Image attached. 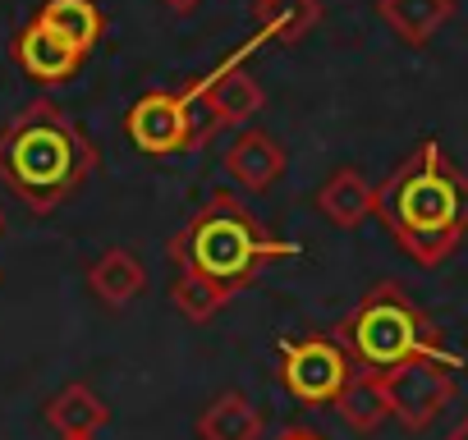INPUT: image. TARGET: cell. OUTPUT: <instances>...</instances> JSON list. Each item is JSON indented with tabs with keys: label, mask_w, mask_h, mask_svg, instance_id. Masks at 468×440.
I'll return each mask as SVG.
<instances>
[{
	"label": "cell",
	"mask_w": 468,
	"mask_h": 440,
	"mask_svg": "<svg viewBox=\"0 0 468 440\" xmlns=\"http://www.w3.org/2000/svg\"><path fill=\"white\" fill-rule=\"evenodd\" d=\"M377 215L418 267H441L468 235V179L436 138H422L377 188Z\"/></svg>",
	"instance_id": "obj_1"
},
{
	"label": "cell",
	"mask_w": 468,
	"mask_h": 440,
	"mask_svg": "<svg viewBox=\"0 0 468 440\" xmlns=\"http://www.w3.org/2000/svg\"><path fill=\"white\" fill-rule=\"evenodd\" d=\"M92 170L97 142L51 97H37L0 129V183L37 215L69 202Z\"/></svg>",
	"instance_id": "obj_2"
},
{
	"label": "cell",
	"mask_w": 468,
	"mask_h": 440,
	"mask_svg": "<svg viewBox=\"0 0 468 440\" xmlns=\"http://www.w3.org/2000/svg\"><path fill=\"white\" fill-rule=\"evenodd\" d=\"M285 257H299V244L276 239L234 193H211L170 235V262L202 271L229 294L249 289L271 262Z\"/></svg>",
	"instance_id": "obj_3"
},
{
	"label": "cell",
	"mask_w": 468,
	"mask_h": 440,
	"mask_svg": "<svg viewBox=\"0 0 468 440\" xmlns=\"http://www.w3.org/2000/svg\"><path fill=\"white\" fill-rule=\"evenodd\" d=\"M335 340L349 349L354 367H372V372H390V367H404V362H441L450 372L463 367V358L454 349H445L441 326L395 280L372 285L354 303V312L340 317Z\"/></svg>",
	"instance_id": "obj_4"
},
{
	"label": "cell",
	"mask_w": 468,
	"mask_h": 440,
	"mask_svg": "<svg viewBox=\"0 0 468 440\" xmlns=\"http://www.w3.org/2000/svg\"><path fill=\"white\" fill-rule=\"evenodd\" d=\"M262 47V37H249L239 51H234L229 60H220L211 74H202L197 83H188V92L197 97V110H202V142L220 129H244L249 120L262 115L267 106V92L262 83L244 69V56Z\"/></svg>",
	"instance_id": "obj_5"
},
{
	"label": "cell",
	"mask_w": 468,
	"mask_h": 440,
	"mask_svg": "<svg viewBox=\"0 0 468 440\" xmlns=\"http://www.w3.org/2000/svg\"><path fill=\"white\" fill-rule=\"evenodd\" d=\"M124 133L138 152L147 156H175V152H193L202 147V124H197V97L184 88V92H170V88H156V92H143L129 115H124Z\"/></svg>",
	"instance_id": "obj_6"
},
{
	"label": "cell",
	"mask_w": 468,
	"mask_h": 440,
	"mask_svg": "<svg viewBox=\"0 0 468 440\" xmlns=\"http://www.w3.org/2000/svg\"><path fill=\"white\" fill-rule=\"evenodd\" d=\"M354 372L349 349L335 335H303L281 344V385L308 408H331Z\"/></svg>",
	"instance_id": "obj_7"
},
{
	"label": "cell",
	"mask_w": 468,
	"mask_h": 440,
	"mask_svg": "<svg viewBox=\"0 0 468 440\" xmlns=\"http://www.w3.org/2000/svg\"><path fill=\"white\" fill-rule=\"evenodd\" d=\"M381 376L390 390V417H399L409 431H427L454 399V372L441 362H404Z\"/></svg>",
	"instance_id": "obj_8"
},
{
	"label": "cell",
	"mask_w": 468,
	"mask_h": 440,
	"mask_svg": "<svg viewBox=\"0 0 468 440\" xmlns=\"http://www.w3.org/2000/svg\"><path fill=\"white\" fill-rule=\"evenodd\" d=\"M10 51H15V65H19L33 83H47V88L69 83V79L83 69V60H88L74 42H65L60 33H51V28L37 24V19L24 24V28L15 33Z\"/></svg>",
	"instance_id": "obj_9"
},
{
	"label": "cell",
	"mask_w": 468,
	"mask_h": 440,
	"mask_svg": "<svg viewBox=\"0 0 468 440\" xmlns=\"http://www.w3.org/2000/svg\"><path fill=\"white\" fill-rule=\"evenodd\" d=\"M225 170L239 179L244 188L267 193L285 174V147L271 133H262V129H244L239 138L229 142V152H225Z\"/></svg>",
	"instance_id": "obj_10"
},
{
	"label": "cell",
	"mask_w": 468,
	"mask_h": 440,
	"mask_svg": "<svg viewBox=\"0 0 468 440\" xmlns=\"http://www.w3.org/2000/svg\"><path fill=\"white\" fill-rule=\"evenodd\" d=\"M317 211L340 230H358L367 215H377V183H367L358 170H335L317 188Z\"/></svg>",
	"instance_id": "obj_11"
},
{
	"label": "cell",
	"mask_w": 468,
	"mask_h": 440,
	"mask_svg": "<svg viewBox=\"0 0 468 440\" xmlns=\"http://www.w3.org/2000/svg\"><path fill=\"white\" fill-rule=\"evenodd\" d=\"M454 0H377L381 24L404 42V47H427L450 19H454Z\"/></svg>",
	"instance_id": "obj_12"
},
{
	"label": "cell",
	"mask_w": 468,
	"mask_h": 440,
	"mask_svg": "<svg viewBox=\"0 0 468 440\" xmlns=\"http://www.w3.org/2000/svg\"><path fill=\"white\" fill-rule=\"evenodd\" d=\"M335 413L354 426V431H377L386 417H390V390H386V376L372 372V367H354L345 390L335 394Z\"/></svg>",
	"instance_id": "obj_13"
},
{
	"label": "cell",
	"mask_w": 468,
	"mask_h": 440,
	"mask_svg": "<svg viewBox=\"0 0 468 440\" xmlns=\"http://www.w3.org/2000/svg\"><path fill=\"white\" fill-rule=\"evenodd\" d=\"M88 289L106 303V308H129L143 289H147V267L129 253V248H111L88 267Z\"/></svg>",
	"instance_id": "obj_14"
},
{
	"label": "cell",
	"mask_w": 468,
	"mask_h": 440,
	"mask_svg": "<svg viewBox=\"0 0 468 440\" xmlns=\"http://www.w3.org/2000/svg\"><path fill=\"white\" fill-rule=\"evenodd\" d=\"M197 435L202 440H258L262 435V413L249 403V394L225 390L197 413Z\"/></svg>",
	"instance_id": "obj_15"
},
{
	"label": "cell",
	"mask_w": 468,
	"mask_h": 440,
	"mask_svg": "<svg viewBox=\"0 0 468 440\" xmlns=\"http://www.w3.org/2000/svg\"><path fill=\"white\" fill-rule=\"evenodd\" d=\"M322 24V0H258V37L276 47L303 42Z\"/></svg>",
	"instance_id": "obj_16"
},
{
	"label": "cell",
	"mask_w": 468,
	"mask_h": 440,
	"mask_svg": "<svg viewBox=\"0 0 468 440\" xmlns=\"http://www.w3.org/2000/svg\"><path fill=\"white\" fill-rule=\"evenodd\" d=\"M47 422H51L60 435H97V431L111 422V408L97 399L92 385L74 381V385H65V390L47 403Z\"/></svg>",
	"instance_id": "obj_17"
},
{
	"label": "cell",
	"mask_w": 468,
	"mask_h": 440,
	"mask_svg": "<svg viewBox=\"0 0 468 440\" xmlns=\"http://www.w3.org/2000/svg\"><path fill=\"white\" fill-rule=\"evenodd\" d=\"M37 24H47L51 33H60L65 42H74L83 56L101 42L106 33V19L97 10V0H42L37 10Z\"/></svg>",
	"instance_id": "obj_18"
},
{
	"label": "cell",
	"mask_w": 468,
	"mask_h": 440,
	"mask_svg": "<svg viewBox=\"0 0 468 440\" xmlns=\"http://www.w3.org/2000/svg\"><path fill=\"white\" fill-rule=\"evenodd\" d=\"M234 294L225 289V285H216V280H207L202 271H188V267H179L175 271V285H170V303H175V312L184 317V321H211L225 303H229Z\"/></svg>",
	"instance_id": "obj_19"
},
{
	"label": "cell",
	"mask_w": 468,
	"mask_h": 440,
	"mask_svg": "<svg viewBox=\"0 0 468 440\" xmlns=\"http://www.w3.org/2000/svg\"><path fill=\"white\" fill-rule=\"evenodd\" d=\"M276 440H326V435H317V431H308V426H294V431H281Z\"/></svg>",
	"instance_id": "obj_20"
},
{
	"label": "cell",
	"mask_w": 468,
	"mask_h": 440,
	"mask_svg": "<svg viewBox=\"0 0 468 440\" xmlns=\"http://www.w3.org/2000/svg\"><path fill=\"white\" fill-rule=\"evenodd\" d=\"M161 5H165V10H175V15H193V10L202 5V0H161Z\"/></svg>",
	"instance_id": "obj_21"
},
{
	"label": "cell",
	"mask_w": 468,
	"mask_h": 440,
	"mask_svg": "<svg viewBox=\"0 0 468 440\" xmlns=\"http://www.w3.org/2000/svg\"><path fill=\"white\" fill-rule=\"evenodd\" d=\"M60 440H97V435H60Z\"/></svg>",
	"instance_id": "obj_22"
},
{
	"label": "cell",
	"mask_w": 468,
	"mask_h": 440,
	"mask_svg": "<svg viewBox=\"0 0 468 440\" xmlns=\"http://www.w3.org/2000/svg\"><path fill=\"white\" fill-rule=\"evenodd\" d=\"M0 235H5V211H0Z\"/></svg>",
	"instance_id": "obj_23"
},
{
	"label": "cell",
	"mask_w": 468,
	"mask_h": 440,
	"mask_svg": "<svg viewBox=\"0 0 468 440\" xmlns=\"http://www.w3.org/2000/svg\"><path fill=\"white\" fill-rule=\"evenodd\" d=\"M253 5H258V0H253Z\"/></svg>",
	"instance_id": "obj_24"
}]
</instances>
